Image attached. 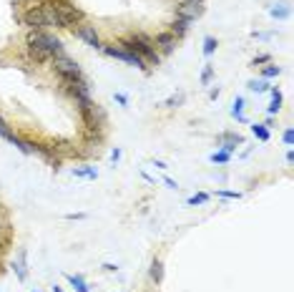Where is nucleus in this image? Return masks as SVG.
<instances>
[{
	"mask_svg": "<svg viewBox=\"0 0 294 292\" xmlns=\"http://www.w3.org/2000/svg\"><path fill=\"white\" fill-rule=\"evenodd\" d=\"M231 116H234L236 121L246 123V116H244V98H241V96L234 98V103H231Z\"/></svg>",
	"mask_w": 294,
	"mask_h": 292,
	"instance_id": "14",
	"label": "nucleus"
},
{
	"mask_svg": "<svg viewBox=\"0 0 294 292\" xmlns=\"http://www.w3.org/2000/svg\"><path fill=\"white\" fill-rule=\"evenodd\" d=\"M176 38L169 33V31H161V33H156V38H154V46H156V51H159V56H169V53H174L176 51Z\"/></svg>",
	"mask_w": 294,
	"mask_h": 292,
	"instance_id": "7",
	"label": "nucleus"
},
{
	"mask_svg": "<svg viewBox=\"0 0 294 292\" xmlns=\"http://www.w3.org/2000/svg\"><path fill=\"white\" fill-rule=\"evenodd\" d=\"M246 86H249V91H254V93H266V91L271 88V86H269V81H264V78H259V81H256V78H251Z\"/></svg>",
	"mask_w": 294,
	"mask_h": 292,
	"instance_id": "16",
	"label": "nucleus"
},
{
	"mask_svg": "<svg viewBox=\"0 0 294 292\" xmlns=\"http://www.w3.org/2000/svg\"><path fill=\"white\" fill-rule=\"evenodd\" d=\"M118 46L126 48L128 53L143 58L149 66H159V63H161V56H159V51H156V46H154V38L146 36V33H131V36L121 38Z\"/></svg>",
	"mask_w": 294,
	"mask_h": 292,
	"instance_id": "1",
	"label": "nucleus"
},
{
	"mask_svg": "<svg viewBox=\"0 0 294 292\" xmlns=\"http://www.w3.org/2000/svg\"><path fill=\"white\" fill-rule=\"evenodd\" d=\"M103 269H106V272H116V264H111V262H106V264H103Z\"/></svg>",
	"mask_w": 294,
	"mask_h": 292,
	"instance_id": "35",
	"label": "nucleus"
},
{
	"mask_svg": "<svg viewBox=\"0 0 294 292\" xmlns=\"http://www.w3.org/2000/svg\"><path fill=\"white\" fill-rule=\"evenodd\" d=\"M216 48H219V41H216L214 36H206V38H204V56H206V58H211Z\"/></svg>",
	"mask_w": 294,
	"mask_h": 292,
	"instance_id": "19",
	"label": "nucleus"
},
{
	"mask_svg": "<svg viewBox=\"0 0 294 292\" xmlns=\"http://www.w3.org/2000/svg\"><path fill=\"white\" fill-rule=\"evenodd\" d=\"M279 73H281V68H279V66H274V63H269V66H264V68H261V78H264V81L276 78Z\"/></svg>",
	"mask_w": 294,
	"mask_h": 292,
	"instance_id": "21",
	"label": "nucleus"
},
{
	"mask_svg": "<svg viewBox=\"0 0 294 292\" xmlns=\"http://www.w3.org/2000/svg\"><path fill=\"white\" fill-rule=\"evenodd\" d=\"M33 292H38V289H33Z\"/></svg>",
	"mask_w": 294,
	"mask_h": 292,
	"instance_id": "38",
	"label": "nucleus"
},
{
	"mask_svg": "<svg viewBox=\"0 0 294 292\" xmlns=\"http://www.w3.org/2000/svg\"><path fill=\"white\" fill-rule=\"evenodd\" d=\"M216 197H221V199H239V197H241V192H229V189H219V192H216Z\"/></svg>",
	"mask_w": 294,
	"mask_h": 292,
	"instance_id": "26",
	"label": "nucleus"
},
{
	"mask_svg": "<svg viewBox=\"0 0 294 292\" xmlns=\"http://www.w3.org/2000/svg\"><path fill=\"white\" fill-rule=\"evenodd\" d=\"M149 277H151V282H154V284H161V282H164V262H161L159 257H154V259H151Z\"/></svg>",
	"mask_w": 294,
	"mask_h": 292,
	"instance_id": "12",
	"label": "nucleus"
},
{
	"mask_svg": "<svg viewBox=\"0 0 294 292\" xmlns=\"http://www.w3.org/2000/svg\"><path fill=\"white\" fill-rule=\"evenodd\" d=\"M26 53H28V61L36 63V66H48L53 61V56L46 48H41V46H26Z\"/></svg>",
	"mask_w": 294,
	"mask_h": 292,
	"instance_id": "9",
	"label": "nucleus"
},
{
	"mask_svg": "<svg viewBox=\"0 0 294 292\" xmlns=\"http://www.w3.org/2000/svg\"><path fill=\"white\" fill-rule=\"evenodd\" d=\"M51 3V8L56 11V16H58V21H61V28H76L78 23H83L86 21V13L78 8V6H73L71 0H48Z\"/></svg>",
	"mask_w": 294,
	"mask_h": 292,
	"instance_id": "2",
	"label": "nucleus"
},
{
	"mask_svg": "<svg viewBox=\"0 0 294 292\" xmlns=\"http://www.w3.org/2000/svg\"><path fill=\"white\" fill-rule=\"evenodd\" d=\"M51 66H53V71L61 76V81H78V78H83L81 66H78L71 56H66V53L56 56V58L51 61Z\"/></svg>",
	"mask_w": 294,
	"mask_h": 292,
	"instance_id": "3",
	"label": "nucleus"
},
{
	"mask_svg": "<svg viewBox=\"0 0 294 292\" xmlns=\"http://www.w3.org/2000/svg\"><path fill=\"white\" fill-rule=\"evenodd\" d=\"M121 154H123V152H121V149H113V152H111V162H113V164H116V162H118V159H121Z\"/></svg>",
	"mask_w": 294,
	"mask_h": 292,
	"instance_id": "31",
	"label": "nucleus"
},
{
	"mask_svg": "<svg viewBox=\"0 0 294 292\" xmlns=\"http://www.w3.org/2000/svg\"><path fill=\"white\" fill-rule=\"evenodd\" d=\"M108 58H116V61H123V63H128V66H136L138 71H149V63H146L143 58H138V56H133V53H128L126 48H121L118 43H103V48H101Z\"/></svg>",
	"mask_w": 294,
	"mask_h": 292,
	"instance_id": "4",
	"label": "nucleus"
},
{
	"mask_svg": "<svg viewBox=\"0 0 294 292\" xmlns=\"http://www.w3.org/2000/svg\"><path fill=\"white\" fill-rule=\"evenodd\" d=\"M68 282L73 284V289H76V292H91L88 282H86L81 274H68Z\"/></svg>",
	"mask_w": 294,
	"mask_h": 292,
	"instance_id": "15",
	"label": "nucleus"
},
{
	"mask_svg": "<svg viewBox=\"0 0 294 292\" xmlns=\"http://www.w3.org/2000/svg\"><path fill=\"white\" fill-rule=\"evenodd\" d=\"M189 26H191L189 21H184V18H174V21L169 23V28H166V31H169L176 41H181V38L189 33Z\"/></svg>",
	"mask_w": 294,
	"mask_h": 292,
	"instance_id": "11",
	"label": "nucleus"
},
{
	"mask_svg": "<svg viewBox=\"0 0 294 292\" xmlns=\"http://www.w3.org/2000/svg\"><path fill=\"white\" fill-rule=\"evenodd\" d=\"M21 23H23L28 31H48V21H46V13L41 11V6L26 8L23 16H21Z\"/></svg>",
	"mask_w": 294,
	"mask_h": 292,
	"instance_id": "5",
	"label": "nucleus"
},
{
	"mask_svg": "<svg viewBox=\"0 0 294 292\" xmlns=\"http://www.w3.org/2000/svg\"><path fill=\"white\" fill-rule=\"evenodd\" d=\"M81 169H83V177H86V179H96V177H98V172H96L93 167H81Z\"/></svg>",
	"mask_w": 294,
	"mask_h": 292,
	"instance_id": "29",
	"label": "nucleus"
},
{
	"mask_svg": "<svg viewBox=\"0 0 294 292\" xmlns=\"http://www.w3.org/2000/svg\"><path fill=\"white\" fill-rule=\"evenodd\" d=\"M284 143H286V146H291V143H294V131H291V126L284 131Z\"/></svg>",
	"mask_w": 294,
	"mask_h": 292,
	"instance_id": "30",
	"label": "nucleus"
},
{
	"mask_svg": "<svg viewBox=\"0 0 294 292\" xmlns=\"http://www.w3.org/2000/svg\"><path fill=\"white\" fill-rule=\"evenodd\" d=\"M181 3H201L204 6V0H181Z\"/></svg>",
	"mask_w": 294,
	"mask_h": 292,
	"instance_id": "36",
	"label": "nucleus"
},
{
	"mask_svg": "<svg viewBox=\"0 0 294 292\" xmlns=\"http://www.w3.org/2000/svg\"><path fill=\"white\" fill-rule=\"evenodd\" d=\"M0 136H3V138H6V141H11V138H13V136H16V133H13V128H11V126H8V121H6V118H3V116H0Z\"/></svg>",
	"mask_w": 294,
	"mask_h": 292,
	"instance_id": "24",
	"label": "nucleus"
},
{
	"mask_svg": "<svg viewBox=\"0 0 294 292\" xmlns=\"http://www.w3.org/2000/svg\"><path fill=\"white\" fill-rule=\"evenodd\" d=\"M219 93H221L219 88H211V91H209V98H211V101H216V98H219Z\"/></svg>",
	"mask_w": 294,
	"mask_h": 292,
	"instance_id": "33",
	"label": "nucleus"
},
{
	"mask_svg": "<svg viewBox=\"0 0 294 292\" xmlns=\"http://www.w3.org/2000/svg\"><path fill=\"white\" fill-rule=\"evenodd\" d=\"M269 93H271V103H269L266 113H269V116H274V113H279V111H281V101H284V96H281V91H279V88H269Z\"/></svg>",
	"mask_w": 294,
	"mask_h": 292,
	"instance_id": "13",
	"label": "nucleus"
},
{
	"mask_svg": "<svg viewBox=\"0 0 294 292\" xmlns=\"http://www.w3.org/2000/svg\"><path fill=\"white\" fill-rule=\"evenodd\" d=\"M251 133H254L259 141H269V138H271L269 126H264V123H251Z\"/></svg>",
	"mask_w": 294,
	"mask_h": 292,
	"instance_id": "17",
	"label": "nucleus"
},
{
	"mask_svg": "<svg viewBox=\"0 0 294 292\" xmlns=\"http://www.w3.org/2000/svg\"><path fill=\"white\" fill-rule=\"evenodd\" d=\"M53 292H63V287L61 284H53Z\"/></svg>",
	"mask_w": 294,
	"mask_h": 292,
	"instance_id": "37",
	"label": "nucleus"
},
{
	"mask_svg": "<svg viewBox=\"0 0 294 292\" xmlns=\"http://www.w3.org/2000/svg\"><path fill=\"white\" fill-rule=\"evenodd\" d=\"M73 33H76V38H81L86 46H91V48H96V51L103 48V41H101V36H98V31H96L93 23L83 21V23H78V26L73 28Z\"/></svg>",
	"mask_w": 294,
	"mask_h": 292,
	"instance_id": "6",
	"label": "nucleus"
},
{
	"mask_svg": "<svg viewBox=\"0 0 294 292\" xmlns=\"http://www.w3.org/2000/svg\"><path fill=\"white\" fill-rule=\"evenodd\" d=\"M154 167H156V169H169V167H166V162H159V159L154 162Z\"/></svg>",
	"mask_w": 294,
	"mask_h": 292,
	"instance_id": "34",
	"label": "nucleus"
},
{
	"mask_svg": "<svg viewBox=\"0 0 294 292\" xmlns=\"http://www.w3.org/2000/svg\"><path fill=\"white\" fill-rule=\"evenodd\" d=\"M241 143H244V138H241L239 133H234V131H226V133L219 136V149H221V152H229V154H231L236 146H241Z\"/></svg>",
	"mask_w": 294,
	"mask_h": 292,
	"instance_id": "10",
	"label": "nucleus"
},
{
	"mask_svg": "<svg viewBox=\"0 0 294 292\" xmlns=\"http://www.w3.org/2000/svg\"><path fill=\"white\" fill-rule=\"evenodd\" d=\"M209 159H211L214 164H229V162H231V154H229V152H221V149H219V152H214V154H211Z\"/></svg>",
	"mask_w": 294,
	"mask_h": 292,
	"instance_id": "23",
	"label": "nucleus"
},
{
	"mask_svg": "<svg viewBox=\"0 0 294 292\" xmlns=\"http://www.w3.org/2000/svg\"><path fill=\"white\" fill-rule=\"evenodd\" d=\"M201 13H204V6L201 3H179L176 6V18H184L189 23H194Z\"/></svg>",
	"mask_w": 294,
	"mask_h": 292,
	"instance_id": "8",
	"label": "nucleus"
},
{
	"mask_svg": "<svg viewBox=\"0 0 294 292\" xmlns=\"http://www.w3.org/2000/svg\"><path fill=\"white\" fill-rule=\"evenodd\" d=\"M184 98H186V96H184V93L179 91V93H174V96H169V98L164 101V106H166V108H179V106L184 103Z\"/></svg>",
	"mask_w": 294,
	"mask_h": 292,
	"instance_id": "22",
	"label": "nucleus"
},
{
	"mask_svg": "<svg viewBox=\"0 0 294 292\" xmlns=\"http://www.w3.org/2000/svg\"><path fill=\"white\" fill-rule=\"evenodd\" d=\"M269 13H271V18H289V6L286 3H279V6H274V8H269Z\"/></svg>",
	"mask_w": 294,
	"mask_h": 292,
	"instance_id": "20",
	"label": "nucleus"
},
{
	"mask_svg": "<svg viewBox=\"0 0 294 292\" xmlns=\"http://www.w3.org/2000/svg\"><path fill=\"white\" fill-rule=\"evenodd\" d=\"M13 269H16L18 279H21V282H26V277H28V269H26V252H21V257H18V262L13 264Z\"/></svg>",
	"mask_w": 294,
	"mask_h": 292,
	"instance_id": "18",
	"label": "nucleus"
},
{
	"mask_svg": "<svg viewBox=\"0 0 294 292\" xmlns=\"http://www.w3.org/2000/svg\"><path fill=\"white\" fill-rule=\"evenodd\" d=\"M211 78H214V66H211V63H206V66H204V73H201V83H204V86H209V83H211Z\"/></svg>",
	"mask_w": 294,
	"mask_h": 292,
	"instance_id": "25",
	"label": "nucleus"
},
{
	"mask_svg": "<svg viewBox=\"0 0 294 292\" xmlns=\"http://www.w3.org/2000/svg\"><path fill=\"white\" fill-rule=\"evenodd\" d=\"M264 63H271V56H269V53H261V56H256V58L251 61L254 68H256V66H264Z\"/></svg>",
	"mask_w": 294,
	"mask_h": 292,
	"instance_id": "28",
	"label": "nucleus"
},
{
	"mask_svg": "<svg viewBox=\"0 0 294 292\" xmlns=\"http://www.w3.org/2000/svg\"><path fill=\"white\" fill-rule=\"evenodd\" d=\"M209 202V194H194V197H189V204L191 207H196V204H206Z\"/></svg>",
	"mask_w": 294,
	"mask_h": 292,
	"instance_id": "27",
	"label": "nucleus"
},
{
	"mask_svg": "<svg viewBox=\"0 0 294 292\" xmlns=\"http://www.w3.org/2000/svg\"><path fill=\"white\" fill-rule=\"evenodd\" d=\"M116 101H118L121 106H128V98H126L123 93H116Z\"/></svg>",
	"mask_w": 294,
	"mask_h": 292,
	"instance_id": "32",
	"label": "nucleus"
}]
</instances>
